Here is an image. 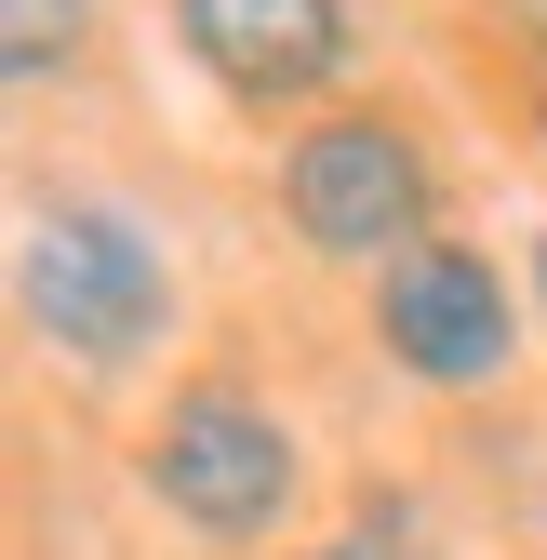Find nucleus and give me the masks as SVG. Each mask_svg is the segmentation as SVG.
Returning <instances> with one entry per match:
<instances>
[{
  "instance_id": "1",
  "label": "nucleus",
  "mask_w": 547,
  "mask_h": 560,
  "mask_svg": "<svg viewBox=\"0 0 547 560\" xmlns=\"http://www.w3.org/2000/svg\"><path fill=\"white\" fill-rule=\"evenodd\" d=\"M27 320L40 347H67V361H133V347L161 334L174 280L148 254V228L107 214V200H54V214H27Z\"/></svg>"
},
{
  "instance_id": "2",
  "label": "nucleus",
  "mask_w": 547,
  "mask_h": 560,
  "mask_svg": "<svg viewBox=\"0 0 547 560\" xmlns=\"http://www.w3.org/2000/svg\"><path fill=\"white\" fill-rule=\"evenodd\" d=\"M148 494L200 534H267L294 508V441H281V413H254L228 387H200L161 413V441H148Z\"/></svg>"
},
{
  "instance_id": "3",
  "label": "nucleus",
  "mask_w": 547,
  "mask_h": 560,
  "mask_svg": "<svg viewBox=\"0 0 547 560\" xmlns=\"http://www.w3.org/2000/svg\"><path fill=\"white\" fill-rule=\"evenodd\" d=\"M294 228L321 241V254H415V228H428V161H415V133L400 120H307L294 133Z\"/></svg>"
},
{
  "instance_id": "4",
  "label": "nucleus",
  "mask_w": 547,
  "mask_h": 560,
  "mask_svg": "<svg viewBox=\"0 0 547 560\" xmlns=\"http://www.w3.org/2000/svg\"><path fill=\"white\" fill-rule=\"evenodd\" d=\"M374 334H387V361L400 374H428V387H481L521 320H508V280L481 254H454V241H415L387 267V294H374Z\"/></svg>"
},
{
  "instance_id": "5",
  "label": "nucleus",
  "mask_w": 547,
  "mask_h": 560,
  "mask_svg": "<svg viewBox=\"0 0 547 560\" xmlns=\"http://www.w3.org/2000/svg\"><path fill=\"white\" fill-rule=\"evenodd\" d=\"M174 14H187V54L241 107H294L348 67V14L334 0H174Z\"/></svg>"
},
{
  "instance_id": "6",
  "label": "nucleus",
  "mask_w": 547,
  "mask_h": 560,
  "mask_svg": "<svg viewBox=\"0 0 547 560\" xmlns=\"http://www.w3.org/2000/svg\"><path fill=\"white\" fill-rule=\"evenodd\" d=\"M67 40H81V0H0V67L14 81H40Z\"/></svg>"
},
{
  "instance_id": "7",
  "label": "nucleus",
  "mask_w": 547,
  "mask_h": 560,
  "mask_svg": "<svg viewBox=\"0 0 547 560\" xmlns=\"http://www.w3.org/2000/svg\"><path fill=\"white\" fill-rule=\"evenodd\" d=\"M534 294H547V241H534Z\"/></svg>"
}]
</instances>
